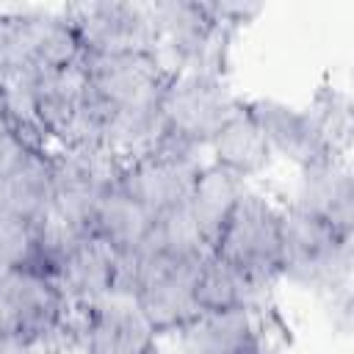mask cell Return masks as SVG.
<instances>
[{"mask_svg": "<svg viewBox=\"0 0 354 354\" xmlns=\"http://www.w3.org/2000/svg\"><path fill=\"white\" fill-rule=\"evenodd\" d=\"M14 268L41 271V238L39 227L0 207V274Z\"/></svg>", "mask_w": 354, "mask_h": 354, "instance_id": "cell-20", "label": "cell"}, {"mask_svg": "<svg viewBox=\"0 0 354 354\" xmlns=\"http://www.w3.org/2000/svg\"><path fill=\"white\" fill-rule=\"evenodd\" d=\"M205 152H210L207 163L230 171L232 177H238L243 183L252 180V177H260L274 163V155H271L263 133L257 130L254 119L246 113L243 102L221 124V130L210 138Z\"/></svg>", "mask_w": 354, "mask_h": 354, "instance_id": "cell-18", "label": "cell"}, {"mask_svg": "<svg viewBox=\"0 0 354 354\" xmlns=\"http://www.w3.org/2000/svg\"><path fill=\"white\" fill-rule=\"evenodd\" d=\"M0 354H36L30 348V343L8 324L3 307H0Z\"/></svg>", "mask_w": 354, "mask_h": 354, "instance_id": "cell-23", "label": "cell"}, {"mask_svg": "<svg viewBox=\"0 0 354 354\" xmlns=\"http://www.w3.org/2000/svg\"><path fill=\"white\" fill-rule=\"evenodd\" d=\"M249 185L238 177H232L230 171L213 166V163H205V169L199 171L183 210L196 232V238L202 241V246L207 252L216 249V241L235 207V202L241 199V194L246 191Z\"/></svg>", "mask_w": 354, "mask_h": 354, "instance_id": "cell-16", "label": "cell"}, {"mask_svg": "<svg viewBox=\"0 0 354 354\" xmlns=\"http://www.w3.org/2000/svg\"><path fill=\"white\" fill-rule=\"evenodd\" d=\"M207 254H188L147 243L130 254H116L113 293L130 296L149 326L160 335H177L199 315L196 277Z\"/></svg>", "mask_w": 354, "mask_h": 354, "instance_id": "cell-1", "label": "cell"}, {"mask_svg": "<svg viewBox=\"0 0 354 354\" xmlns=\"http://www.w3.org/2000/svg\"><path fill=\"white\" fill-rule=\"evenodd\" d=\"M0 47L8 72H50L83 58L77 36L61 8H3Z\"/></svg>", "mask_w": 354, "mask_h": 354, "instance_id": "cell-6", "label": "cell"}, {"mask_svg": "<svg viewBox=\"0 0 354 354\" xmlns=\"http://www.w3.org/2000/svg\"><path fill=\"white\" fill-rule=\"evenodd\" d=\"M202 155L205 152L160 136L155 147L122 166L119 183L158 221L160 216L185 205L199 171L207 163Z\"/></svg>", "mask_w": 354, "mask_h": 354, "instance_id": "cell-8", "label": "cell"}, {"mask_svg": "<svg viewBox=\"0 0 354 354\" xmlns=\"http://www.w3.org/2000/svg\"><path fill=\"white\" fill-rule=\"evenodd\" d=\"M53 199L50 216L39 227L53 238L91 235V218L105 191L119 180L122 163L102 149H50Z\"/></svg>", "mask_w": 354, "mask_h": 354, "instance_id": "cell-3", "label": "cell"}, {"mask_svg": "<svg viewBox=\"0 0 354 354\" xmlns=\"http://www.w3.org/2000/svg\"><path fill=\"white\" fill-rule=\"evenodd\" d=\"M6 77V58H3V47H0V80Z\"/></svg>", "mask_w": 354, "mask_h": 354, "instance_id": "cell-24", "label": "cell"}, {"mask_svg": "<svg viewBox=\"0 0 354 354\" xmlns=\"http://www.w3.org/2000/svg\"><path fill=\"white\" fill-rule=\"evenodd\" d=\"M53 199V155L50 149H30L6 174H0V207L41 227L50 216Z\"/></svg>", "mask_w": 354, "mask_h": 354, "instance_id": "cell-17", "label": "cell"}, {"mask_svg": "<svg viewBox=\"0 0 354 354\" xmlns=\"http://www.w3.org/2000/svg\"><path fill=\"white\" fill-rule=\"evenodd\" d=\"M268 313H199L177 337V354H279Z\"/></svg>", "mask_w": 354, "mask_h": 354, "instance_id": "cell-13", "label": "cell"}, {"mask_svg": "<svg viewBox=\"0 0 354 354\" xmlns=\"http://www.w3.org/2000/svg\"><path fill=\"white\" fill-rule=\"evenodd\" d=\"M241 108L227 75L213 72H169L160 94L163 136L205 152L221 124Z\"/></svg>", "mask_w": 354, "mask_h": 354, "instance_id": "cell-5", "label": "cell"}, {"mask_svg": "<svg viewBox=\"0 0 354 354\" xmlns=\"http://www.w3.org/2000/svg\"><path fill=\"white\" fill-rule=\"evenodd\" d=\"M61 11L69 19L83 55L130 53V50L158 53V36H155L149 3L88 0V3H69Z\"/></svg>", "mask_w": 354, "mask_h": 354, "instance_id": "cell-9", "label": "cell"}, {"mask_svg": "<svg viewBox=\"0 0 354 354\" xmlns=\"http://www.w3.org/2000/svg\"><path fill=\"white\" fill-rule=\"evenodd\" d=\"M285 205L329 224L346 238H354V174L346 155H329L296 169Z\"/></svg>", "mask_w": 354, "mask_h": 354, "instance_id": "cell-12", "label": "cell"}, {"mask_svg": "<svg viewBox=\"0 0 354 354\" xmlns=\"http://www.w3.org/2000/svg\"><path fill=\"white\" fill-rule=\"evenodd\" d=\"M155 218L147 207H141L116 180L105 196L100 199L94 218H91V235L100 238L113 249V254H130L147 243L152 235Z\"/></svg>", "mask_w": 354, "mask_h": 354, "instance_id": "cell-19", "label": "cell"}, {"mask_svg": "<svg viewBox=\"0 0 354 354\" xmlns=\"http://www.w3.org/2000/svg\"><path fill=\"white\" fill-rule=\"evenodd\" d=\"M307 108L315 113V119L326 130L335 149L346 155L348 141H351V102H348V94L335 88V86H321L315 91V97L307 102Z\"/></svg>", "mask_w": 354, "mask_h": 354, "instance_id": "cell-21", "label": "cell"}, {"mask_svg": "<svg viewBox=\"0 0 354 354\" xmlns=\"http://www.w3.org/2000/svg\"><path fill=\"white\" fill-rule=\"evenodd\" d=\"M246 113L254 119L274 158L304 169L329 155H343L335 149L332 138L307 105H293L277 97H254L243 102Z\"/></svg>", "mask_w": 354, "mask_h": 354, "instance_id": "cell-11", "label": "cell"}, {"mask_svg": "<svg viewBox=\"0 0 354 354\" xmlns=\"http://www.w3.org/2000/svg\"><path fill=\"white\" fill-rule=\"evenodd\" d=\"M274 288L232 263L221 260L218 254H207L199 266L196 277V301L199 313H268L274 310Z\"/></svg>", "mask_w": 354, "mask_h": 354, "instance_id": "cell-15", "label": "cell"}, {"mask_svg": "<svg viewBox=\"0 0 354 354\" xmlns=\"http://www.w3.org/2000/svg\"><path fill=\"white\" fill-rule=\"evenodd\" d=\"M351 266L354 238L335 232L329 224L282 205V243H279V282L315 293L351 318Z\"/></svg>", "mask_w": 354, "mask_h": 354, "instance_id": "cell-2", "label": "cell"}, {"mask_svg": "<svg viewBox=\"0 0 354 354\" xmlns=\"http://www.w3.org/2000/svg\"><path fill=\"white\" fill-rule=\"evenodd\" d=\"M158 332L130 296L108 293L75 310V351L80 354H149Z\"/></svg>", "mask_w": 354, "mask_h": 354, "instance_id": "cell-10", "label": "cell"}, {"mask_svg": "<svg viewBox=\"0 0 354 354\" xmlns=\"http://www.w3.org/2000/svg\"><path fill=\"white\" fill-rule=\"evenodd\" d=\"M30 149H44V147H33L22 130L14 124V119L8 116V111L0 102V174H6L19 158H25Z\"/></svg>", "mask_w": 354, "mask_h": 354, "instance_id": "cell-22", "label": "cell"}, {"mask_svg": "<svg viewBox=\"0 0 354 354\" xmlns=\"http://www.w3.org/2000/svg\"><path fill=\"white\" fill-rule=\"evenodd\" d=\"M279 243L282 205L246 188L235 202L213 254L268 285H279Z\"/></svg>", "mask_w": 354, "mask_h": 354, "instance_id": "cell-7", "label": "cell"}, {"mask_svg": "<svg viewBox=\"0 0 354 354\" xmlns=\"http://www.w3.org/2000/svg\"><path fill=\"white\" fill-rule=\"evenodd\" d=\"M158 55L169 72L227 75L232 41L238 33L218 25L205 0H155L149 3Z\"/></svg>", "mask_w": 354, "mask_h": 354, "instance_id": "cell-4", "label": "cell"}, {"mask_svg": "<svg viewBox=\"0 0 354 354\" xmlns=\"http://www.w3.org/2000/svg\"><path fill=\"white\" fill-rule=\"evenodd\" d=\"M149 354H177V351H166V348H160V346H155Z\"/></svg>", "mask_w": 354, "mask_h": 354, "instance_id": "cell-25", "label": "cell"}, {"mask_svg": "<svg viewBox=\"0 0 354 354\" xmlns=\"http://www.w3.org/2000/svg\"><path fill=\"white\" fill-rule=\"evenodd\" d=\"M47 274L55 279L66 301L77 310L113 293L116 254L94 235H80L47 249Z\"/></svg>", "mask_w": 354, "mask_h": 354, "instance_id": "cell-14", "label": "cell"}]
</instances>
